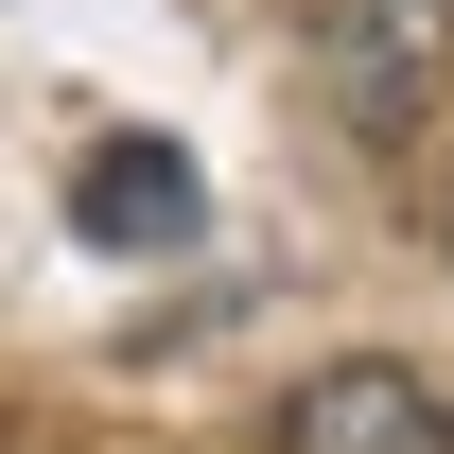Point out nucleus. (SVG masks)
I'll return each instance as SVG.
<instances>
[{
	"label": "nucleus",
	"instance_id": "obj_1",
	"mask_svg": "<svg viewBox=\"0 0 454 454\" xmlns=\"http://www.w3.org/2000/svg\"><path fill=\"white\" fill-rule=\"evenodd\" d=\"M280 18H297V53L333 70L367 158H419L454 122V0H280Z\"/></svg>",
	"mask_w": 454,
	"mask_h": 454
},
{
	"label": "nucleus",
	"instance_id": "obj_2",
	"mask_svg": "<svg viewBox=\"0 0 454 454\" xmlns=\"http://www.w3.org/2000/svg\"><path fill=\"white\" fill-rule=\"evenodd\" d=\"M280 454H454V402L419 367H385V349H349V367H315L280 402Z\"/></svg>",
	"mask_w": 454,
	"mask_h": 454
},
{
	"label": "nucleus",
	"instance_id": "obj_3",
	"mask_svg": "<svg viewBox=\"0 0 454 454\" xmlns=\"http://www.w3.org/2000/svg\"><path fill=\"white\" fill-rule=\"evenodd\" d=\"M192 210H210L192 140H88V158H70V227H88L106 262H140V245H192Z\"/></svg>",
	"mask_w": 454,
	"mask_h": 454
}]
</instances>
